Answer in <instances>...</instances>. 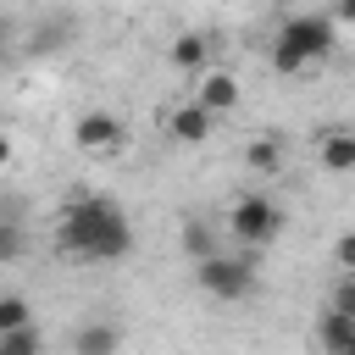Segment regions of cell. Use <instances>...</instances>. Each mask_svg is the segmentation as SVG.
Returning <instances> with one entry per match:
<instances>
[{
  "instance_id": "9",
  "label": "cell",
  "mask_w": 355,
  "mask_h": 355,
  "mask_svg": "<svg viewBox=\"0 0 355 355\" xmlns=\"http://www.w3.org/2000/svg\"><path fill=\"white\" fill-rule=\"evenodd\" d=\"M194 100H200L205 111H216V116L233 111V105H239V78H233V72H205L200 89H194Z\"/></svg>"
},
{
  "instance_id": "12",
  "label": "cell",
  "mask_w": 355,
  "mask_h": 355,
  "mask_svg": "<svg viewBox=\"0 0 355 355\" xmlns=\"http://www.w3.org/2000/svg\"><path fill=\"white\" fill-rule=\"evenodd\" d=\"M122 344V333L116 327H105V322H89V327H78V338H72V349L78 355H111Z\"/></svg>"
},
{
  "instance_id": "7",
  "label": "cell",
  "mask_w": 355,
  "mask_h": 355,
  "mask_svg": "<svg viewBox=\"0 0 355 355\" xmlns=\"http://www.w3.org/2000/svg\"><path fill=\"white\" fill-rule=\"evenodd\" d=\"M283 161H288L283 133H255V139L244 144V166H250L255 178H277V172H283Z\"/></svg>"
},
{
  "instance_id": "3",
  "label": "cell",
  "mask_w": 355,
  "mask_h": 355,
  "mask_svg": "<svg viewBox=\"0 0 355 355\" xmlns=\"http://www.w3.org/2000/svg\"><path fill=\"white\" fill-rule=\"evenodd\" d=\"M194 283L211 300H222V305L250 300L255 294V255H222V250H211V255L194 261Z\"/></svg>"
},
{
  "instance_id": "5",
  "label": "cell",
  "mask_w": 355,
  "mask_h": 355,
  "mask_svg": "<svg viewBox=\"0 0 355 355\" xmlns=\"http://www.w3.org/2000/svg\"><path fill=\"white\" fill-rule=\"evenodd\" d=\"M72 139H78V150H89V155H116V150L128 144V128H122L116 111H83V116L72 122Z\"/></svg>"
},
{
  "instance_id": "15",
  "label": "cell",
  "mask_w": 355,
  "mask_h": 355,
  "mask_svg": "<svg viewBox=\"0 0 355 355\" xmlns=\"http://www.w3.org/2000/svg\"><path fill=\"white\" fill-rule=\"evenodd\" d=\"M22 250H28V233H22V222L0 216V266H6V261H17Z\"/></svg>"
},
{
  "instance_id": "21",
  "label": "cell",
  "mask_w": 355,
  "mask_h": 355,
  "mask_svg": "<svg viewBox=\"0 0 355 355\" xmlns=\"http://www.w3.org/2000/svg\"><path fill=\"white\" fill-rule=\"evenodd\" d=\"M355 17V0H338V22H349Z\"/></svg>"
},
{
  "instance_id": "8",
  "label": "cell",
  "mask_w": 355,
  "mask_h": 355,
  "mask_svg": "<svg viewBox=\"0 0 355 355\" xmlns=\"http://www.w3.org/2000/svg\"><path fill=\"white\" fill-rule=\"evenodd\" d=\"M316 155H322V172L344 178V172L355 166V133H349V128H327L322 144H316Z\"/></svg>"
},
{
  "instance_id": "6",
  "label": "cell",
  "mask_w": 355,
  "mask_h": 355,
  "mask_svg": "<svg viewBox=\"0 0 355 355\" xmlns=\"http://www.w3.org/2000/svg\"><path fill=\"white\" fill-rule=\"evenodd\" d=\"M211 128H216V111H205L200 100H183V105L166 111V139L172 144H205Z\"/></svg>"
},
{
  "instance_id": "4",
  "label": "cell",
  "mask_w": 355,
  "mask_h": 355,
  "mask_svg": "<svg viewBox=\"0 0 355 355\" xmlns=\"http://www.w3.org/2000/svg\"><path fill=\"white\" fill-rule=\"evenodd\" d=\"M227 233H233L244 250H266V244H277V233H283V205L266 200V194H239V200L227 205Z\"/></svg>"
},
{
  "instance_id": "19",
  "label": "cell",
  "mask_w": 355,
  "mask_h": 355,
  "mask_svg": "<svg viewBox=\"0 0 355 355\" xmlns=\"http://www.w3.org/2000/svg\"><path fill=\"white\" fill-rule=\"evenodd\" d=\"M333 261H338V272H355V233H344V239H338Z\"/></svg>"
},
{
  "instance_id": "14",
  "label": "cell",
  "mask_w": 355,
  "mask_h": 355,
  "mask_svg": "<svg viewBox=\"0 0 355 355\" xmlns=\"http://www.w3.org/2000/svg\"><path fill=\"white\" fill-rule=\"evenodd\" d=\"M39 349H44V338H39L33 322H17V327L0 333V355H39Z\"/></svg>"
},
{
  "instance_id": "13",
  "label": "cell",
  "mask_w": 355,
  "mask_h": 355,
  "mask_svg": "<svg viewBox=\"0 0 355 355\" xmlns=\"http://www.w3.org/2000/svg\"><path fill=\"white\" fill-rule=\"evenodd\" d=\"M178 250H183L189 261L211 255V250H216V227H211V222H183V233H178Z\"/></svg>"
},
{
  "instance_id": "17",
  "label": "cell",
  "mask_w": 355,
  "mask_h": 355,
  "mask_svg": "<svg viewBox=\"0 0 355 355\" xmlns=\"http://www.w3.org/2000/svg\"><path fill=\"white\" fill-rule=\"evenodd\" d=\"M333 311L355 316V272H338V288H333Z\"/></svg>"
},
{
  "instance_id": "1",
  "label": "cell",
  "mask_w": 355,
  "mask_h": 355,
  "mask_svg": "<svg viewBox=\"0 0 355 355\" xmlns=\"http://www.w3.org/2000/svg\"><path fill=\"white\" fill-rule=\"evenodd\" d=\"M55 244L72 261L105 266V261H122L133 250V222L111 194H72L55 211Z\"/></svg>"
},
{
  "instance_id": "11",
  "label": "cell",
  "mask_w": 355,
  "mask_h": 355,
  "mask_svg": "<svg viewBox=\"0 0 355 355\" xmlns=\"http://www.w3.org/2000/svg\"><path fill=\"white\" fill-rule=\"evenodd\" d=\"M205 55H211V39H205V33H178V39H172V50H166V61H172L178 72L205 67Z\"/></svg>"
},
{
  "instance_id": "20",
  "label": "cell",
  "mask_w": 355,
  "mask_h": 355,
  "mask_svg": "<svg viewBox=\"0 0 355 355\" xmlns=\"http://www.w3.org/2000/svg\"><path fill=\"white\" fill-rule=\"evenodd\" d=\"M11 155H17V150H11V133H0V172L11 166Z\"/></svg>"
},
{
  "instance_id": "2",
  "label": "cell",
  "mask_w": 355,
  "mask_h": 355,
  "mask_svg": "<svg viewBox=\"0 0 355 355\" xmlns=\"http://www.w3.org/2000/svg\"><path fill=\"white\" fill-rule=\"evenodd\" d=\"M333 50H338V22L322 11H300V17H283V28L272 39V67L283 78H294V72L322 67Z\"/></svg>"
},
{
  "instance_id": "22",
  "label": "cell",
  "mask_w": 355,
  "mask_h": 355,
  "mask_svg": "<svg viewBox=\"0 0 355 355\" xmlns=\"http://www.w3.org/2000/svg\"><path fill=\"white\" fill-rule=\"evenodd\" d=\"M6 44H11V22L0 17V55H6Z\"/></svg>"
},
{
  "instance_id": "18",
  "label": "cell",
  "mask_w": 355,
  "mask_h": 355,
  "mask_svg": "<svg viewBox=\"0 0 355 355\" xmlns=\"http://www.w3.org/2000/svg\"><path fill=\"white\" fill-rule=\"evenodd\" d=\"M61 39H67V28H39V33H33V55H55Z\"/></svg>"
},
{
  "instance_id": "10",
  "label": "cell",
  "mask_w": 355,
  "mask_h": 355,
  "mask_svg": "<svg viewBox=\"0 0 355 355\" xmlns=\"http://www.w3.org/2000/svg\"><path fill=\"white\" fill-rule=\"evenodd\" d=\"M316 338H322V349L327 355H355V316H344V311H322V327H316Z\"/></svg>"
},
{
  "instance_id": "16",
  "label": "cell",
  "mask_w": 355,
  "mask_h": 355,
  "mask_svg": "<svg viewBox=\"0 0 355 355\" xmlns=\"http://www.w3.org/2000/svg\"><path fill=\"white\" fill-rule=\"evenodd\" d=\"M17 322H33V305H28L22 294H0V333L17 327Z\"/></svg>"
}]
</instances>
